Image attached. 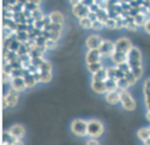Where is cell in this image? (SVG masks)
Segmentation results:
<instances>
[{"label":"cell","mask_w":150,"mask_h":145,"mask_svg":"<svg viewBox=\"0 0 150 145\" xmlns=\"http://www.w3.org/2000/svg\"><path fill=\"white\" fill-rule=\"evenodd\" d=\"M105 101L109 105H116L120 102V91H107L105 93Z\"/></svg>","instance_id":"4fadbf2b"},{"label":"cell","mask_w":150,"mask_h":145,"mask_svg":"<svg viewBox=\"0 0 150 145\" xmlns=\"http://www.w3.org/2000/svg\"><path fill=\"white\" fill-rule=\"evenodd\" d=\"M86 145H101V143H100L97 139H92V138H90V139L86 141Z\"/></svg>","instance_id":"836d02e7"},{"label":"cell","mask_w":150,"mask_h":145,"mask_svg":"<svg viewBox=\"0 0 150 145\" xmlns=\"http://www.w3.org/2000/svg\"><path fill=\"white\" fill-rule=\"evenodd\" d=\"M91 88H92L93 92L98 93V95H102V93L107 92L106 83L103 81H95V80H92L91 81Z\"/></svg>","instance_id":"5bb4252c"},{"label":"cell","mask_w":150,"mask_h":145,"mask_svg":"<svg viewBox=\"0 0 150 145\" xmlns=\"http://www.w3.org/2000/svg\"><path fill=\"white\" fill-rule=\"evenodd\" d=\"M57 42H56V40H53V39H47V40H45V45H44V47H45V49H56L57 48Z\"/></svg>","instance_id":"f546056e"},{"label":"cell","mask_w":150,"mask_h":145,"mask_svg":"<svg viewBox=\"0 0 150 145\" xmlns=\"http://www.w3.org/2000/svg\"><path fill=\"white\" fill-rule=\"evenodd\" d=\"M144 30L148 34L150 35V19H149L148 22H146V24H145V27H144Z\"/></svg>","instance_id":"e575fe53"},{"label":"cell","mask_w":150,"mask_h":145,"mask_svg":"<svg viewBox=\"0 0 150 145\" xmlns=\"http://www.w3.org/2000/svg\"><path fill=\"white\" fill-rule=\"evenodd\" d=\"M98 52L102 58H111L112 54L115 53V43L111 42V40L103 39L98 48Z\"/></svg>","instance_id":"8992f818"},{"label":"cell","mask_w":150,"mask_h":145,"mask_svg":"<svg viewBox=\"0 0 150 145\" xmlns=\"http://www.w3.org/2000/svg\"><path fill=\"white\" fill-rule=\"evenodd\" d=\"M103 131H105V126L102 121H100L98 119L87 120V136L92 139H98L103 134Z\"/></svg>","instance_id":"6da1fadb"},{"label":"cell","mask_w":150,"mask_h":145,"mask_svg":"<svg viewBox=\"0 0 150 145\" xmlns=\"http://www.w3.org/2000/svg\"><path fill=\"white\" fill-rule=\"evenodd\" d=\"M107 68H101L100 71H97L96 73H93L92 74V80H95V81H103L105 82L106 80H107Z\"/></svg>","instance_id":"e0dca14e"},{"label":"cell","mask_w":150,"mask_h":145,"mask_svg":"<svg viewBox=\"0 0 150 145\" xmlns=\"http://www.w3.org/2000/svg\"><path fill=\"white\" fill-rule=\"evenodd\" d=\"M8 131H9L15 139H23L24 136H25V129H24V126L20 125V124L11 125L9 129H8Z\"/></svg>","instance_id":"8fae6325"},{"label":"cell","mask_w":150,"mask_h":145,"mask_svg":"<svg viewBox=\"0 0 150 145\" xmlns=\"http://www.w3.org/2000/svg\"><path fill=\"white\" fill-rule=\"evenodd\" d=\"M69 3L72 4V6H77V5H80V4H82L83 1H80V0H78V1H73V0H71Z\"/></svg>","instance_id":"8d00e7d4"},{"label":"cell","mask_w":150,"mask_h":145,"mask_svg":"<svg viewBox=\"0 0 150 145\" xmlns=\"http://www.w3.org/2000/svg\"><path fill=\"white\" fill-rule=\"evenodd\" d=\"M136 135H137V138H139L141 141L144 143L145 140H148L150 138V129H149V127H141V129L137 130Z\"/></svg>","instance_id":"d6986e66"},{"label":"cell","mask_w":150,"mask_h":145,"mask_svg":"<svg viewBox=\"0 0 150 145\" xmlns=\"http://www.w3.org/2000/svg\"><path fill=\"white\" fill-rule=\"evenodd\" d=\"M78 23H80V27L82 29H85V30H90V29H92V25H93V20L91 19L90 16L83 18V19H80V20H78Z\"/></svg>","instance_id":"ac0fdd59"},{"label":"cell","mask_w":150,"mask_h":145,"mask_svg":"<svg viewBox=\"0 0 150 145\" xmlns=\"http://www.w3.org/2000/svg\"><path fill=\"white\" fill-rule=\"evenodd\" d=\"M103 28H105V23H103V22H101V20H98V19H95L93 20V25H92L93 30L100 32V30H102Z\"/></svg>","instance_id":"4316f807"},{"label":"cell","mask_w":150,"mask_h":145,"mask_svg":"<svg viewBox=\"0 0 150 145\" xmlns=\"http://www.w3.org/2000/svg\"><path fill=\"white\" fill-rule=\"evenodd\" d=\"M11 145H24V141H23L22 139H16L15 141H14L13 144H11Z\"/></svg>","instance_id":"d590c367"},{"label":"cell","mask_w":150,"mask_h":145,"mask_svg":"<svg viewBox=\"0 0 150 145\" xmlns=\"http://www.w3.org/2000/svg\"><path fill=\"white\" fill-rule=\"evenodd\" d=\"M6 98V102H8V106L9 107H15L16 105H18V101H19V93L16 92V91L14 90H9L6 92V95L4 96Z\"/></svg>","instance_id":"7c38bea8"},{"label":"cell","mask_w":150,"mask_h":145,"mask_svg":"<svg viewBox=\"0 0 150 145\" xmlns=\"http://www.w3.org/2000/svg\"><path fill=\"white\" fill-rule=\"evenodd\" d=\"M120 103L126 111H134L136 109V102L129 91H120Z\"/></svg>","instance_id":"7a4b0ae2"},{"label":"cell","mask_w":150,"mask_h":145,"mask_svg":"<svg viewBox=\"0 0 150 145\" xmlns=\"http://www.w3.org/2000/svg\"><path fill=\"white\" fill-rule=\"evenodd\" d=\"M127 63L131 69L141 67V51L135 45H132L130 52L127 53Z\"/></svg>","instance_id":"3957f363"},{"label":"cell","mask_w":150,"mask_h":145,"mask_svg":"<svg viewBox=\"0 0 150 145\" xmlns=\"http://www.w3.org/2000/svg\"><path fill=\"white\" fill-rule=\"evenodd\" d=\"M107 77H109L110 80L116 81V67H109L107 68Z\"/></svg>","instance_id":"1f68e13d"},{"label":"cell","mask_w":150,"mask_h":145,"mask_svg":"<svg viewBox=\"0 0 150 145\" xmlns=\"http://www.w3.org/2000/svg\"><path fill=\"white\" fill-rule=\"evenodd\" d=\"M125 78H126V80L129 81V83H130V86H134L135 83H136V78L134 77V74H132L131 73V71L130 72H129V73H126V74H125Z\"/></svg>","instance_id":"d6a6232c"},{"label":"cell","mask_w":150,"mask_h":145,"mask_svg":"<svg viewBox=\"0 0 150 145\" xmlns=\"http://www.w3.org/2000/svg\"><path fill=\"white\" fill-rule=\"evenodd\" d=\"M110 59L112 61V63L119 66V64H122V63H125V62H127V54H122V53L115 52Z\"/></svg>","instance_id":"2e32d148"},{"label":"cell","mask_w":150,"mask_h":145,"mask_svg":"<svg viewBox=\"0 0 150 145\" xmlns=\"http://www.w3.org/2000/svg\"><path fill=\"white\" fill-rule=\"evenodd\" d=\"M117 27V23H116V18H109L105 22V28L110 29V30H114Z\"/></svg>","instance_id":"d4e9b609"},{"label":"cell","mask_w":150,"mask_h":145,"mask_svg":"<svg viewBox=\"0 0 150 145\" xmlns=\"http://www.w3.org/2000/svg\"><path fill=\"white\" fill-rule=\"evenodd\" d=\"M143 67H139V68H134L131 69V73L134 74V77L136 78V80H140L141 77H143Z\"/></svg>","instance_id":"4dcf8cb0"},{"label":"cell","mask_w":150,"mask_h":145,"mask_svg":"<svg viewBox=\"0 0 150 145\" xmlns=\"http://www.w3.org/2000/svg\"><path fill=\"white\" fill-rule=\"evenodd\" d=\"M101 54H100L98 49H90L87 51L86 56H85V61H86V64L90 66V64H93V63H100L101 62Z\"/></svg>","instance_id":"9c48e42d"},{"label":"cell","mask_w":150,"mask_h":145,"mask_svg":"<svg viewBox=\"0 0 150 145\" xmlns=\"http://www.w3.org/2000/svg\"><path fill=\"white\" fill-rule=\"evenodd\" d=\"M146 120L150 122V110H148V111H146Z\"/></svg>","instance_id":"74e56055"},{"label":"cell","mask_w":150,"mask_h":145,"mask_svg":"<svg viewBox=\"0 0 150 145\" xmlns=\"http://www.w3.org/2000/svg\"><path fill=\"white\" fill-rule=\"evenodd\" d=\"M102 40L103 39L100 35L92 34V35L87 37V39H86V47L88 48V51H90V49H98L100 45H101V43H102Z\"/></svg>","instance_id":"30bf717a"},{"label":"cell","mask_w":150,"mask_h":145,"mask_svg":"<svg viewBox=\"0 0 150 145\" xmlns=\"http://www.w3.org/2000/svg\"><path fill=\"white\" fill-rule=\"evenodd\" d=\"M49 16V20H51L52 24H57V25H63L64 23V16L61 11H52L51 14L48 15Z\"/></svg>","instance_id":"9a60e30c"},{"label":"cell","mask_w":150,"mask_h":145,"mask_svg":"<svg viewBox=\"0 0 150 145\" xmlns=\"http://www.w3.org/2000/svg\"><path fill=\"white\" fill-rule=\"evenodd\" d=\"M15 140L16 139L8 130L3 132V145H11V144L15 141Z\"/></svg>","instance_id":"7402d4cb"},{"label":"cell","mask_w":150,"mask_h":145,"mask_svg":"<svg viewBox=\"0 0 150 145\" xmlns=\"http://www.w3.org/2000/svg\"><path fill=\"white\" fill-rule=\"evenodd\" d=\"M71 131L76 136H87V121L83 119H74L71 122Z\"/></svg>","instance_id":"277c9868"},{"label":"cell","mask_w":150,"mask_h":145,"mask_svg":"<svg viewBox=\"0 0 150 145\" xmlns=\"http://www.w3.org/2000/svg\"><path fill=\"white\" fill-rule=\"evenodd\" d=\"M105 83H106L107 91H119V88H117V81L107 78V80L105 81Z\"/></svg>","instance_id":"cb8c5ba5"},{"label":"cell","mask_w":150,"mask_h":145,"mask_svg":"<svg viewBox=\"0 0 150 145\" xmlns=\"http://www.w3.org/2000/svg\"><path fill=\"white\" fill-rule=\"evenodd\" d=\"M10 87H11V90L16 91L18 93L24 92V91H27V88H28L24 77H14V78H11Z\"/></svg>","instance_id":"ba28073f"},{"label":"cell","mask_w":150,"mask_h":145,"mask_svg":"<svg viewBox=\"0 0 150 145\" xmlns=\"http://www.w3.org/2000/svg\"><path fill=\"white\" fill-rule=\"evenodd\" d=\"M129 87H130V83H129V81L125 77L117 80V88H119V91H127Z\"/></svg>","instance_id":"603a6c76"},{"label":"cell","mask_w":150,"mask_h":145,"mask_svg":"<svg viewBox=\"0 0 150 145\" xmlns=\"http://www.w3.org/2000/svg\"><path fill=\"white\" fill-rule=\"evenodd\" d=\"M132 48V43L131 40L126 38V37H122V38H119L115 42V52L117 53H122V54H127L130 52V49Z\"/></svg>","instance_id":"5b68a950"},{"label":"cell","mask_w":150,"mask_h":145,"mask_svg":"<svg viewBox=\"0 0 150 145\" xmlns=\"http://www.w3.org/2000/svg\"><path fill=\"white\" fill-rule=\"evenodd\" d=\"M102 68V64H101V62L100 63H93V64H90V66H87V69L91 72V73H96L97 71H100V69Z\"/></svg>","instance_id":"83f0119b"},{"label":"cell","mask_w":150,"mask_h":145,"mask_svg":"<svg viewBox=\"0 0 150 145\" xmlns=\"http://www.w3.org/2000/svg\"><path fill=\"white\" fill-rule=\"evenodd\" d=\"M72 14L76 16V18H78V20H80V19L90 16L91 9H90V6L87 5V4H85V1H83L82 4H80V5L72 6Z\"/></svg>","instance_id":"52a82bcc"},{"label":"cell","mask_w":150,"mask_h":145,"mask_svg":"<svg viewBox=\"0 0 150 145\" xmlns=\"http://www.w3.org/2000/svg\"><path fill=\"white\" fill-rule=\"evenodd\" d=\"M52 81V71H39V82L48 83Z\"/></svg>","instance_id":"44dd1931"},{"label":"cell","mask_w":150,"mask_h":145,"mask_svg":"<svg viewBox=\"0 0 150 145\" xmlns=\"http://www.w3.org/2000/svg\"><path fill=\"white\" fill-rule=\"evenodd\" d=\"M24 80H25V83H27V87H28V88H32V87H34V86L37 85V82H38V81L35 80L34 74H33V73H29L28 71L25 72Z\"/></svg>","instance_id":"ffe728a7"},{"label":"cell","mask_w":150,"mask_h":145,"mask_svg":"<svg viewBox=\"0 0 150 145\" xmlns=\"http://www.w3.org/2000/svg\"><path fill=\"white\" fill-rule=\"evenodd\" d=\"M30 15H32V18L34 19V22H37V20H40L42 18H44V14H43V11L40 10V8H39V9H37V10H34V11H32Z\"/></svg>","instance_id":"484cf974"},{"label":"cell","mask_w":150,"mask_h":145,"mask_svg":"<svg viewBox=\"0 0 150 145\" xmlns=\"http://www.w3.org/2000/svg\"><path fill=\"white\" fill-rule=\"evenodd\" d=\"M39 71L42 72V71H52V64L49 63L48 61H43L42 62V64L39 66Z\"/></svg>","instance_id":"f1b7e54d"}]
</instances>
